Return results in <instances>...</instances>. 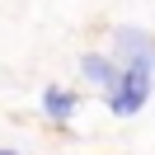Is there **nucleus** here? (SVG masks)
<instances>
[{
    "label": "nucleus",
    "instance_id": "nucleus-1",
    "mask_svg": "<svg viewBox=\"0 0 155 155\" xmlns=\"http://www.w3.org/2000/svg\"><path fill=\"white\" fill-rule=\"evenodd\" d=\"M155 71H141V66H122V75L104 89V104L113 117H136L146 104H150V89H155Z\"/></svg>",
    "mask_w": 155,
    "mask_h": 155
},
{
    "label": "nucleus",
    "instance_id": "nucleus-2",
    "mask_svg": "<svg viewBox=\"0 0 155 155\" xmlns=\"http://www.w3.org/2000/svg\"><path fill=\"white\" fill-rule=\"evenodd\" d=\"M113 57L122 61V66H141V71H155V42L150 33L141 28H113Z\"/></svg>",
    "mask_w": 155,
    "mask_h": 155
},
{
    "label": "nucleus",
    "instance_id": "nucleus-3",
    "mask_svg": "<svg viewBox=\"0 0 155 155\" xmlns=\"http://www.w3.org/2000/svg\"><path fill=\"white\" fill-rule=\"evenodd\" d=\"M80 75L89 80V85H99V89H108L117 75H122V61H113L108 52H85L80 57Z\"/></svg>",
    "mask_w": 155,
    "mask_h": 155
},
{
    "label": "nucleus",
    "instance_id": "nucleus-4",
    "mask_svg": "<svg viewBox=\"0 0 155 155\" xmlns=\"http://www.w3.org/2000/svg\"><path fill=\"white\" fill-rule=\"evenodd\" d=\"M42 113H47L52 122H71V117H75V94L61 89V85H47L42 89Z\"/></svg>",
    "mask_w": 155,
    "mask_h": 155
},
{
    "label": "nucleus",
    "instance_id": "nucleus-5",
    "mask_svg": "<svg viewBox=\"0 0 155 155\" xmlns=\"http://www.w3.org/2000/svg\"><path fill=\"white\" fill-rule=\"evenodd\" d=\"M0 155H19V150H5V146H0Z\"/></svg>",
    "mask_w": 155,
    "mask_h": 155
}]
</instances>
